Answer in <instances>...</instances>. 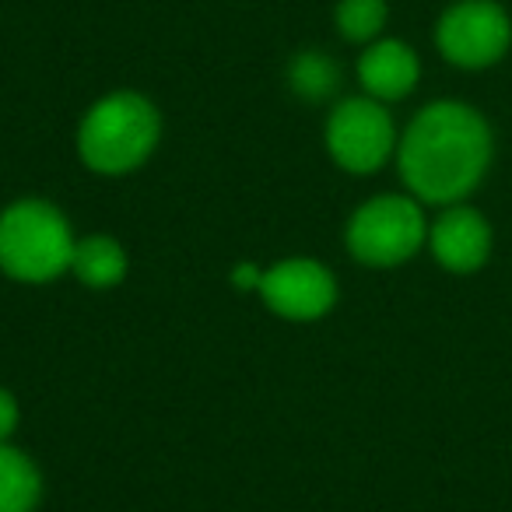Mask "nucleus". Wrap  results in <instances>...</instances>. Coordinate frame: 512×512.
<instances>
[{
    "mask_svg": "<svg viewBox=\"0 0 512 512\" xmlns=\"http://www.w3.org/2000/svg\"><path fill=\"white\" fill-rule=\"evenodd\" d=\"M43 498V474L29 453L0 442V512H36Z\"/></svg>",
    "mask_w": 512,
    "mask_h": 512,
    "instance_id": "nucleus-11",
    "label": "nucleus"
},
{
    "mask_svg": "<svg viewBox=\"0 0 512 512\" xmlns=\"http://www.w3.org/2000/svg\"><path fill=\"white\" fill-rule=\"evenodd\" d=\"M428 246H432V256L446 271L470 274V271H477V267H484V260H488L491 225L474 207L449 204L446 211L435 218V225L428 228Z\"/></svg>",
    "mask_w": 512,
    "mask_h": 512,
    "instance_id": "nucleus-8",
    "label": "nucleus"
},
{
    "mask_svg": "<svg viewBox=\"0 0 512 512\" xmlns=\"http://www.w3.org/2000/svg\"><path fill=\"white\" fill-rule=\"evenodd\" d=\"M71 271L81 285L95 288V292H106V288L123 285V278H127L130 271L127 249L113 235H85V239H78V249H74Z\"/></svg>",
    "mask_w": 512,
    "mask_h": 512,
    "instance_id": "nucleus-10",
    "label": "nucleus"
},
{
    "mask_svg": "<svg viewBox=\"0 0 512 512\" xmlns=\"http://www.w3.org/2000/svg\"><path fill=\"white\" fill-rule=\"evenodd\" d=\"M421 78L418 53L400 39H376L358 60V81L365 95L379 102H397L414 92Z\"/></svg>",
    "mask_w": 512,
    "mask_h": 512,
    "instance_id": "nucleus-9",
    "label": "nucleus"
},
{
    "mask_svg": "<svg viewBox=\"0 0 512 512\" xmlns=\"http://www.w3.org/2000/svg\"><path fill=\"white\" fill-rule=\"evenodd\" d=\"M337 29L351 43H376L386 29V0H341Z\"/></svg>",
    "mask_w": 512,
    "mask_h": 512,
    "instance_id": "nucleus-13",
    "label": "nucleus"
},
{
    "mask_svg": "<svg viewBox=\"0 0 512 512\" xmlns=\"http://www.w3.org/2000/svg\"><path fill=\"white\" fill-rule=\"evenodd\" d=\"M260 281H264V271L256 264H239L232 271V285L239 288V292H260Z\"/></svg>",
    "mask_w": 512,
    "mask_h": 512,
    "instance_id": "nucleus-15",
    "label": "nucleus"
},
{
    "mask_svg": "<svg viewBox=\"0 0 512 512\" xmlns=\"http://www.w3.org/2000/svg\"><path fill=\"white\" fill-rule=\"evenodd\" d=\"M323 144L344 172L369 176L383 169L390 155H397V127L383 102L355 95V99L337 102L334 113L327 116Z\"/></svg>",
    "mask_w": 512,
    "mask_h": 512,
    "instance_id": "nucleus-5",
    "label": "nucleus"
},
{
    "mask_svg": "<svg viewBox=\"0 0 512 512\" xmlns=\"http://www.w3.org/2000/svg\"><path fill=\"white\" fill-rule=\"evenodd\" d=\"M288 85L302 99H327L337 88V64L327 53H299L288 67Z\"/></svg>",
    "mask_w": 512,
    "mask_h": 512,
    "instance_id": "nucleus-12",
    "label": "nucleus"
},
{
    "mask_svg": "<svg viewBox=\"0 0 512 512\" xmlns=\"http://www.w3.org/2000/svg\"><path fill=\"white\" fill-rule=\"evenodd\" d=\"M348 253L365 267H400L428 242L425 211L404 193H379L351 214L344 228Z\"/></svg>",
    "mask_w": 512,
    "mask_h": 512,
    "instance_id": "nucleus-4",
    "label": "nucleus"
},
{
    "mask_svg": "<svg viewBox=\"0 0 512 512\" xmlns=\"http://www.w3.org/2000/svg\"><path fill=\"white\" fill-rule=\"evenodd\" d=\"M439 53L453 67H491L512 43V22L495 0H456L435 25Z\"/></svg>",
    "mask_w": 512,
    "mask_h": 512,
    "instance_id": "nucleus-6",
    "label": "nucleus"
},
{
    "mask_svg": "<svg viewBox=\"0 0 512 512\" xmlns=\"http://www.w3.org/2000/svg\"><path fill=\"white\" fill-rule=\"evenodd\" d=\"M71 221L43 197H22L0 211V271L22 285H46L74 264Z\"/></svg>",
    "mask_w": 512,
    "mask_h": 512,
    "instance_id": "nucleus-3",
    "label": "nucleus"
},
{
    "mask_svg": "<svg viewBox=\"0 0 512 512\" xmlns=\"http://www.w3.org/2000/svg\"><path fill=\"white\" fill-rule=\"evenodd\" d=\"M162 141V116L141 92H113L99 99L78 127V155L99 176H127L141 169Z\"/></svg>",
    "mask_w": 512,
    "mask_h": 512,
    "instance_id": "nucleus-2",
    "label": "nucleus"
},
{
    "mask_svg": "<svg viewBox=\"0 0 512 512\" xmlns=\"http://www.w3.org/2000/svg\"><path fill=\"white\" fill-rule=\"evenodd\" d=\"M18 418H22V411H18L15 393L0 386V442H11V435H15V428H18Z\"/></svg>",
    "mask_w": 512,
    "mask_h": 512,
    "instance_id": "nucleus-14",
    "label": "nucleus"
},
{
    "mask_svg": "<svg viewBox=\"0 0 512 512\" xmlns=\"http://www.w3.org/2000/svg\"><path fill=\"white\" fill-rule=\"evenodd\" d=\"M260 299L281 320L313 323L337 306V278L313 256H292L264 271Z\"/></svg>",
    "mask_w": 512,
    "mask_h": 512,
    "instance_id": "nucleus-7",
    "label": "nucleus"
},
{
    "mask_svg": "<svg viewBox=\"0 0 512 512\" xmlns=\"http://www.w3.org/2000/svg\"><path fill=\"white\" fill-rule=\"evenodd\" d=\"M491 162V130L463 102H432L397 141V169L414 200L460 204L484 179Z\"/></svg>",
    "mask_w": 512,
    "mask_h": 512,
    "instance_id": "nucleus-1",
    "label": "nucleus"
}]
</instances>
